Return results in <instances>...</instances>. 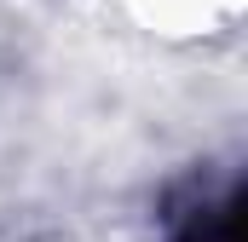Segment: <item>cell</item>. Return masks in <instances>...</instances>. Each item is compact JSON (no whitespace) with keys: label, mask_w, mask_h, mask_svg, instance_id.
<instances>
[{"label":"cell","mask_w":248,"mask_h":242,"mask_svg":"<svg viewBox=\"0 0 248 242\" xmlns=\"http://www.w3.org/2000/svg\"><path fill=\"white\" fill-rule=\"evenodd\" d=\"M237 208H243L237 196H231L225 208H208V213H202L179 242H237Z\"/></svg>","instance_id":"obj_1"}]
</instances>
